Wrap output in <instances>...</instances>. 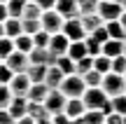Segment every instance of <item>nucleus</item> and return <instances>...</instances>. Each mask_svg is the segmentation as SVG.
I'll return each mask as SVG.
<instances>
[{
	"mask_svg": "<svg viewBox=\"0 0 126 124\" xmlns=\"http://www.w3.org/2000/svg\"><path fill=\"white\" fill-rule=\"evenodd\" d=\"M33 47H40V49H47V45H49V33H45V31H37V33H33Z\"/></svg>",
	"mask_w": 126,
	"mask_h": 124,
	"instance_id": "7c9ffc66",
	"label": "nucleus"
},
{
	"mask_svg": "<svg viewBox=\"0 0 126 124\" xmlns=\"http://www.w3.org/2000/svg\"><path fill=\"white\" fill-rule=\"evenodd\" d=\"M100 80H103V75L96 73L94 68H91L89 73L82 75V82H84V87H100Z\"/></svg>",
	"mask_w": 126,
	"mask_h": 124,
	"instance_id": "bb28decb",
	"label": "nucleus"
},
{
	"mask_svg": "<svg viewBox=\"0 0 126 124\" xmlns=\"http://www.w3.org/2000/svg\"><path fill=\"white\" fill-rule=\"evenodd\" d=\"M51 124H70V120H68L63 112H59V115H54V117H51Z\"/></svg>",
	"mask_w": 126,
	"mask_h": 124,
	"instance_id": "a19ab883",
	"label": "nucleus"
},
{
	"mask_svg": "<svg viewBox=\"0 0 126 124\" xmlns=\"http://www.w3.org/2000/svg\"><path fill=\"white\" fill-rule=\"evenodd\" d=\"M100 91H103L108 98H112V96H122V94L126 91V80H124V75L105 73L103 80H100Z\"/></svg>",
	"mask_w": 126,
	"mask_h": 124,
	"instance_id": "f257e3e1",
	"label": "nucleus"
},
{
	"mask_svg": "<svg viewBox=\"0 0 126 124\" xmlns=\"http://www.w3.org/2000/svg\"><path fill=\"white\" fill-rule=\"evenodd\" d=\"M105 124H124V120H122V115L112 112V115H108V117H105Z\"/></svg>",
	"mask_w": 126,
	"mask_h": 124,
	"instance_id": "ea45409f",
	"label": "nucleus"
},
{
	"mask_svg": "<svg viewBox=\"0 0 126 124\" xmlns=\"http://www.w3.org/2000/svg\"><path fill=\"white\" fill-rule=\"evenodd\" d=\"M63 56H68L70 61H79V59H84L86 56V49H84V40H77V42H70L68 45V49H65V54Z\"/></svg>",
	"mask_w": 126,
	"mask_h": 124,
	"instance_id": "a211bd4d",
	"label": "nucleus"
},
{
	"mask_svg": "<svg viewBox=\"0 0 126 124\" xmlns=\"http://www.w3.org/2000/svg\"><path fill=\"white\" fill-rule=\"evenodd\" d=\"M84 89L86 87H84V82H82L79 75H65V77L61 80V84H59V91L65 98H82Z\"/></svg>",
	"mask_w": 126,
	"mask_h": 124,
	"instance_id": "f03ea898",
	"label": "nucleus"
},
{
	"mask_svg": "<svg viewBox=\"0 0 126 124\" xmlns=\"http://www.w3.org/2000/svg\"><path fill=\"white\" fill-rule=\"evenodd\" d=\"M65 77V75L61 73L56 66H47V73H45V80H42V84H47V89H59V84H61V80Z\"/></svg>",
	"mask_w": 126,
	"mask_h": 124,
	"instance_id": "ddd939ff",
	"label": "nucleus"
},
{
	"mask_svg": "<svg viewBox=\"0 0 126 124\" xmlns=\"http://www.w3.org/2000/svg\"><path fill=\"white\" fill-rule=\"evenodd\" d=\"M89 37H91V40H96L98 45H103L105 40H110V37H108V31H105V26H98V28H96V31L91 33Z\"/></svg>",
	"mask_w": 126,
	"mask_h": 124,
	"instance_id": "f704fd0d",
	"label": "nucleus"
},
{
	"mask_svg": "<svg viewBox=\"0 0 126 124\" xmlns=\"http://www.w3.org/2000/svg\"><path fill=\"white\" fill-rule=\"evenodd\" d=\"M33 124H51V117H42V120H35Z\"/></svg>",
	"mask_w": 126,
	"mask_h": 124,
	"instance_id": "49530a36",
	"label": "nucleus"
},
{
	"mask_svg": "<svg viewBox=\"0 0 126 124\" xmlns=\"http://www.w3.org/2000/svg\"><path fill=\"white\" fill-rule=\"evenodd\" d=\"M12 77H14V73L2 63V61H0V84H9V80H12Z\"/></svg>",
	"mask_w": 126,
	"mask_h": 124,
	"instance_id": "c9c22d12",
	"label": "nucleus"
},
{
	"mask_svg": "<svg viewBox=\"0 0 126 124\" xmlns=\"http://www.w3.org/2000/svg\"><path fill=\"white\" fill-rule=\"evenodd\" d=\"M122 5H119V0H98V9H96V14L100 17V21H117L119 17H122Z\"/></svg>",
	"mask_w": 126,
	"mask_h": 124,
	"instance_id": "20e7f679",
	"label": "nucleus"
},
{
	"mask_svg": "<svg viewBox=\"0 0 126 124\" xmlns=\"http://www.w3.org/2000/svg\"><path fill=\"white\" fill-rule=\"evenodd\" d=\"M9 101H12V94H9L7 84H0V108H7Z\"/></svg>",
	"mask_w": 126,
	"mask_h": 124,
	"instance_id": "e433bc0d",
	"label": "nucleus"
},
{
	"mask_svg": "<svg viewBox=\"0 0 126 124\" xmlns=\"http://www.w3.org/2000/svg\"><path fill=\"white\" fill-rule=\"evenodd\" d=\"M110 61H112V59H108V56H103V54L94 56V70H96V73H100V75L110 73Z\"/></svg>",
	"mask_w": 126,
	"mask_h": 124,
	"instance_id": "a878e982",
	"label": "nucleus"
},
{
	"mask_svg": "<svg viewBox=\"0 0 126 124\" xmlns=\"http://www.w3.org/2000/svg\"><path fill=\"white\" fill-rule=\"evenodd\" d=\"M122 54L126 56V37H124V40H122Z\"/></svg>",
	"mask_w": 126,
	"mask_h": 124,
	"instance_id": "de8ad7c7",
	"label": "nucleus"
},
{
	"mask_svg": "<svg viewBox=\"0 0 126 124\" xmlns=\"http://www.w3.org/2000/svg\"><path fill=\"white\" fill-rule=\"evenodd\" d=\"M124 70H126V56H124V54H119V56H114V59L110 61V73L124 75Z\"/></svg>",
	"mask_w": 126,
	"mask_h": 124,
	"instance_id": "c85d7f7f",
	"label": "nucleus"
},
{
	"mask_svg": "<svg viewBox=\"0 0 126 124\" xmlns=\"http://www.w3.org/2000/svg\"><path fill=\"white\" fill-rule=\"evenodd\" d=\"M45 73H47V66H42V63H31L26 68V77L31 80V84L42 82V80H45Z\"/></svg>",
	"mask_w": 126,
	"mask_h": 124,
	"instance_id": "aec40b11",
	"label": "nucleus"
},
{
	"mask_svg": "<svg viewBox=\"0 0 126 124\" xmlns=\"http://www.w3.org/2000/svg\"><path fill=\"white\" fill-rule=\"evenodd\" d=\"M0 2H7V0H0Z\"/></svg>",
	"mask_w": 126,
	"mask_h": 124,
	"instance_id": "864d4df0",
	"label": "nucleus"
},
{
	"mask_svg": "<svg viewBox=\"0 0 126 124\" xmlns=\"http://www.w3.org/2000/svg\"><path fill=\"white\" fill-rule=\"evenodd\" d=\"M26 115L31 117L33 122H35V120H42V117H49L42 103H33V101H26Z\"/></svg>",
	"mask_w": 126,
	"mask_h": 124,
	"instance_id": "412c9836",
	"label": "nucleus"
},
{
	"mask_svg": "<svg viewBox=\"0 0 126 124\" xmlns=\"http://www.w3.org/2000/svg\"><path fill=\"white\" fill-rule=\"evenodd\" d=\"M28 87H31V80L26 77V73L14 75V77L9 80V84H7V89H9V94H12V96H23V98H26Z\"/></svg>",
	"mask_w": 126,
	"mask_h": 124,
	"instance_id": "1a4fd4ad",
	"label": "nucleus"
},
{
	"mask_svg": "<svg viewBox=\"0 0 126 124\" xmlns=\"http://www.w3.org/2000/svg\"><path fill=\"white\" fill-rule=\"evenodd\" d=\"M79 23H82V31H84V35H91V33L96 31L98 26H103V21H100L98 14H79Z\"/></svg>",
	"mask_w": 126,
	"mask_h": 124,
	"instance_id": "2eb2a0df",
	"label": "nucleus"
},
{
	"mask_svg": "<svg viewBox=\"0 0 126 124\" xmlns=\"http://www.w3.org/2000/svg\"><path fill=\"white\" fill-rule=\"evenodd\" d=\"M86 112L84 103H82V98H68L65 106H63V115L68 117V120H77V117H82Z\"/></svg>",
	"mask_w": 126,
	"mask_h": 124,
	"instance_id": "9b49d317",
	"label": "nucleus"
},
{
	"mask_svg": "<svg viewBox=\"0 0 126 124\" xmlns=\"http://www.w3.org/2000/svg\"><path fill=\"white\" fill-rule=\"evenodd\" d=\"M124 96H126V91H124Z\"/></svg>",
	"mask_w": 126,
	"mask_h": 124,
	"instance_id": "5fc2aeb1",
	"label": "nucleus"
},
{
	"mask_svg": "<svg viewBox=\"0 0 126 124\" xmlns=\"http://www.w3.org/2000/svg\"><path fill=\"white\" fill-rule=\"evenodd\" d=\"M2 31H5V37H9V40H14L16 35H21L23 28H21V19H5L2 21Z\"/></svg>",
	"mask_w": 126,
	"mask_h": 124,
	"instance_id": "f3484780",
	"label": "nucleus"
},
{
	"mask_svg": "<svg viewBox=\"0 0 126 124\" xmlns=\"http://www.w3.org/2000/svg\"><path fill=\"white\" fill-rule=\"evenodd\" d=\"M63 21H65V19H63L56 9H42V14H40V28H42L45 33H49V35L61 33Z\"/></svg>",
	"mask_w": 126,
	"mask_h": 124,
	"instance_id": "7ed1b4c3",
	"label": "nucleus"
},
{
	"mask_svg": "<svg viewBox=\"0 0 126 124\" xmlns=\"http://www.w3.org/2000/svg\"><path fill=\"white\" fill-rule=\"evenodd\" d=\"M0 37H5V31H2V21H0Z\"/></svg>",
	"mask_w": 126,
	"mask_h": 124,
	"instance_id": "8fccbe9b",
	"label": "nucleus"
},
{
	"mask_svg": "<svg viewBox=\"0 0 126 124\" xmlns=\"http://www.w3.org/2000/svg\"><path fill=\"white\" fill-rule=\"evenodd\" d=\"M65 101H68V98L63 96L59 89H51V91L47 94V98L42 101V106H45L47 115L54 117V115H59V112H63V106H65Z\"/></svg>",
	"mask_w": 126,
	"mask_h": 124,
	"instance_id": "423d86ee",
	"label": "nucleus"
},
{
	"mask_svg": "<svg viewBox=\"0 0 126 124\" xmlns=\"http://www.w3.org/2000/svg\"><path fill=\"white\" fill-rule=\"evenodd\" d=\"M2 63L7 66V68L12 70L14 75H19V73H26V68L31 66V63H28V54H23V52H16V49H14L12 54H9L7 59L2 61Z\"/></svg>",
	"mask_w": 126,
	"mask_h": 124,
	"instance_id": "0eeeda50",
	"label": "nucleus"
},
{
	"mask_svg": "<svg viewBox=\"0 0 126 124\" xmlns=\"http://www.w3.org/2000/svg\"><path fill=\"white\" fill-rule=\"evenodd\" d=\"M105 26V31H108V37L110 40H124V28H122V23L119 21H105L103 23Z\"/></svg>",
	"mask_w": 126,
	"mask_h": 124,
	"instance_id": "4be33fe9",
	"label": "nucleus"
},
{
	"mask_svg": "<svg viewBox=\"0 0 126 124\" xmlns=\"http://www.w3.org/2000/svg\"><path fill=\"white\" fill-rule=\"evenodd\" d=\"M5 110H7L14 120L23 117V115H26V98H23V96H12V101L7 103V108H5Z\"/></svg>",
	"mask_w": 126,
	"mask_h": 124,
	"instance_id": "dca6fc26",
	"label": "nucleus"
},
{
	"mask_svg": "<svg viewBox=\"0 0 126 124\" xmlns=\"http://www.w3.org/2000/svg\"><path fill=\"white\" fill-rule=\"evenodd\" d=\"M124 80H126V70H124Z\"/></svg>",
	"mask_w": 126,
	"mask_h": 124,
	"instance_id": "603ef678",
	"label": "nucleus"
},
{
	"mask_svg": "<svg viewBox=\"0 0 126 124\" xmlns=\"http://www.w3.org/2000/svg\"><path fill=\"white\" fill-rule=\"evenodd\" d=\"M54 66L61 70L63 75H75V61H70L68 56H59V59L54 61Z\"/></svg>",
	"mask_w": 126,
	"mask_h": 124,
	"instance_id": "393cba45",
	"label": "nucleus"
},
{
	"mask_svg": "<svg viewBox=\"0 0 126 124\" xmlns=\"http://www.w3.org/2000/svg\"><path fill=\"white\" fill-rule=\"evenodd\" d=\"M12 52H14V42L9 37H0V61H5Z\"/></svg>",
	"mask_w": 126,
	"mask_h": 124,
	"instance_id": "473e14b6",
	"label": "nucleus"
},
{
	"mask_svg": "<svg viewBox=\"0 0 126 124\" xmlns=\"http://www.w3.org/2000/svg\"><path fill=\"white\" fill-rule=\"evenodd\" d=\"M14 124H33V120L28 115H23V117H19V120H14Z\"/></svg>",
	"mask_w": 126,
	"mask_h": 124,
	"instance_id": "c03bdc74",
	"label": "nucleus"
},
{
	"mask_svg": "<svg viewBox=\"0 0 126 124\" xmlns=\"http://www.w3.org/2000/svg\"><path fill=\"white\" fill-rule=\"evenodd\" d=\"M119 5H122V9L126 12V0H119Z\"/></svg>",
	"mask_w": 126,
	"mask_h": 124,
	"instance_id": "09e8293b",
	"label": "nucleus"
},
{
	"mask_svg": "<svg viewBox=\"0 0 126 124\" xmlns=\"http://www.w3.org/2000/svg\"><path fill=\"white\" fill-rule=\"evenodd\" d=\"M122 120H124V124H126V115H122Z\"/></svg>",
	"mask_w": 126,
	"mask_h": 124,
	"instance_id": "3c124183",
	"label": "nucleus"
},
{
	"mask_svg": "<svg viewBox=\"0 0 126 124\" xmlns=\"http://www.w3.org/2000/svg\"><path fill=\"white\" fill-rule=\"evenodd\" d=\"M47 94H49L47 84H42V82H35V84H31V87H28V91H26V101L42 103V101L47 98Z\"/></svg>",
	"mask_w": 126,
	"mask_h": 124,
	"instance_id": "4468645a",
	"label": "nucleus"
},
{
	"mask_svg": "<svg viewBox=\"0 0 126 124\" xmlns=\"http://www.w3.org/2000/svg\"><path fill=\"white\" fill-rule=\"evenodd\" d=\"M84 49H86V56H98L100 54V45L96 40H91L89 35L84 37Z\"/></svg>",
	"mask_w": 126,
	"mask_h": 124,
	"instance_id": "72a5a7b5",
	"label": "nucleus"
},
{
	"mask_svg": "<svg viewBox=\"0 0 126 124\" xmlns=\"http://www.w3.org/2000/svg\"><path fill=\"white\" fill-rule=\"evenodd\" d=\"M54 9L61 14L63 19H75V17H79V9H77V0H56Z\"/></svg>",
	"mask_w": 126,
	"mask_h": 124,
	"instance_id": "f8f14e48",
	"label": "nucleus"
},
{
	"mask_svg": "<svg viewBox=\"0 0 126 124\" xmlns=\"http://www.w3.org/2000/svg\"><path fill=\"white\" fill-rule=\"evenodd\" d=\"M117 21L122 23V28H124V35H126V12H122V17H119Z\"/></svg>",
	"mask_w": 126,
	"mask_h": 124,
	"instance_id": "a18cd8bd",
	"label": "nucleus"
},
{
	"mask_svg": "<svg viewBox=\"0 0 126 124\" xmlns=\"http://www.w3.org/2000/svg\"><path fill=\"white\" fill-rule=\"evenodd\" d=\"M61 33L68 37V42H77V40H84V31H82V23H79V19H65L63 21V28H61Z\"/></svg>",
	"mask_w": 126,
	"mask_h": 124,
	"instance_id": "6e6552de",
	"label": "nucleus"
},
{
	"mask_svg": "<svg viewBox=\"0 0 126 124\" xmlns=\"http://www.w3.org/2000/svg\"><path fill=\"white\" fill-rule=\"evenodd\" d=\"M12 42H14V49H16V52H23V54H28V52L33 49V37H31V35H26V33L16 35Z\"/></svg>",
	"mask_w": 126,
	"mask_h": 124,
	"instance_id": "5701e85b",
	"label": "nucleus"
},
{
	"mask_svg": "<svg viewBox=\"0 0 126 124\" xmlns=\"http://www.w3.org/2000/svg\"><path fill=\"white\" fill-rule=\"evenodd\" d=\"M5 19H9V14H7V7H5V2H0V21H5Z\"/></svg>",
	"mask_w": 126,
	"mask_h": 124,
	"instance_id": "37998d69",
	"label": "nucleus"
},
{
	"mask_svg": "<svg viewBox=\"0 0 126 124\" xmlns=\"http://www.w3.org/2000/svg\"><path fill=\"white\" fill-rule=\"evenodd\" d=\"M100 112H103L105 117H108V115H112V103H110V98L103 103V106H100Z\"/></svg>",
	"mask_w": 126,
	"mask_h": 124,
	"instance_id": "79ce46f5",
	"label": "nucleus"
},
{
	"mask_svg": "<svg viewBox=\"0 0 126 124\" xmlns=\"http://www.w3.org/2000/svg\"><path fill=\"white\" fill-rule=\"evenodd\" d=\"M110 103H112V112H117V115H126V96H112L110 98Z\"/></svg>",
	"mask_w": 126,
	"mask_h": 124,
	"instance_id": "2f4dec72",
	"label": "nucleus"
},
{
	"mask_svg": "<svg viewBox=\"0 0 126 124\" xmlns=\"http://www.w3.org/2000/svg\"><path fill=\"white\" fill-rule=\"evenodd\" d=\"M77 9H79V14H96L98 0H77Z\"/></svg>",
	"mask_w": 126,
	"mask_h": 124,
	"instance_id": "cd10ccee",
	"label": "nucleus"
},
{
	"mask_svg": "<svg viewBox=\"0 0 126 124\" xmlns=\"http://www.w3.org/2000/svg\"><path fill=\"white\" fill-rule=\"evenodd\" d=\"M103 124H105V122H103Z\"/></svg>",
	"mask_w": 126,
	"mask_h": 124,
	"instance_id": "6e6d98bb",
	"label": "nucleus"
},
{
	"mask_svg": "<svg viewBox=\"0 0 126 124\" xmlns=\"http://www.w3.org/2000/svg\"><path fill=\"white\" fill-rule=\"evenodd\" d=\"M100 54L108 56V59H114V56L122 54V40H105L100 45Z\"/></svg>",
	"mask_w": 126,
	"mask_h": 124,
	"instance_id": "6ab92c4d",
	"label": "nucleus"
},
{
	"mask_svg": "<svg viewBox=\"0 0 126 124\" xmlns=\"http://www.w3.org/2000/svg\"><path fill=\"white\" fill-rule=\"evenodd\" d=\"M33 2H35V5H37L40 9H54L56 0H33Z\"/></svg>",
	"mask_w": 126,
	"mask_h": 124,
	"instance_id": "4c0bfd02",
	"label": "nucleus"
},
{
	"mask_svg": "<svg viewBox=\"0 0 126 124\" xmlns=\"http://www.w3.org/2000/svg\"><path fill=\"white\" fill-rule=\"evenodd\" d=\"M26 2H28V0H7V2H5L7 14L12 19H19V17H21V12H23V7H26Z\"/></svg>",
	"mask_w": 126,
	"mask_h": 124,
	"instance_id": "b1692460",
	"label": "nucleus"
},
{
	"mask_svg": "<svg viewBox=\"0 0 126 124\" xmlns=\"http://www.w3.org/2000/svg\"><path fill=\"white\" fill-rule=\"evenodd\" d=\"M0 124H14V117L9 115L5 108H0Z\"/></svg>",
	"mask_w": 126,
	"mask_h": 124,
	"instance_id": "58836bf2",
	"label": "nucleus"
},
{
	"mask_svg": "<svg viewBox=\"0 0 126 124\" xmlns=\"http://www.w3.org/2000/svg\"><path fill=\"white\" fill-rule=\"evenodd\" d=\"M105 101H108V96L100 91V87H86L84 94H82V103H84L86 110H100V106Z\"/></svg>",
	"mask_w": 126,
	"mask_h": 124,
	"instance_id": "39448f33",
	"label": "nucleus"
},
{
	"mask_svg": "<svg viewBox=\"0 0 126 124\" xmlns=\"http://www.w3.org/2000/svg\"><path fill=\"white\" fill-rule=\"evenodd\" d=\"M68 37L63 35V33H56V35H51L49 37V45H47V52H49L54 59H59V56L65 54V49H68Z\"/></svg>",
	"mask_w": 126,
	"mask_h": 124,
	"instance_id": "9d476101",
	"label": "nucleus"
},
{
	"mask_svg": "<svg viewBox=\"0 0 126 124\" xmlns=\"http://www.w3.org/2000/svg\"><path fill=\"white\" fill-rule=\"evenodd\" d=\"M82 120H84L86 124H103L105 122V115L100 110H86L84 115H82Z\"/></svg>",
	"mask_w": 126,
	"mask_h": 124,
	"instance_id": "c756f323",
	"label": "nucleus"
}]
</instances>
